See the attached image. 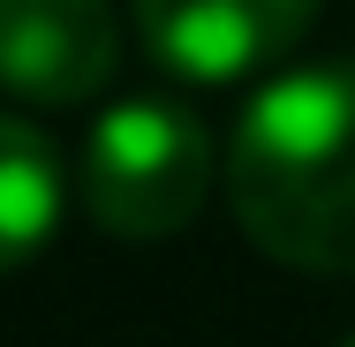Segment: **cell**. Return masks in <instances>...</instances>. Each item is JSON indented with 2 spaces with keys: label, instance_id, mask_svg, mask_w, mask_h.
<instances>
[{
  "label": "cell",
  "instance_id": "6da1fadb",
  "mask_svg": "<svg viewBox=\"0 0 355 347\" xmlns=\"http://www.w3.org/2000/svg\"><path fill=\"white\" fill-rule=\"evenodd\" d=\"M234 226L295 272H355V53L272 75L227 136Z\"/></svg>",
  "mask_w": 355,
  "mask_h": 347
},
{
  "label": "cell",
  "instance_id": "7a4b0ae2",
  "mask_svg": "<svg viewBox=\"0 0 355 347\" xmlns=\"http://www.w3.org/2000/svg\"><path fill=\"white\" fill-rule=\"evenodd\" d=\"M212 129L174 98H121L91 121L76 189L114 242H174L212 197Z\"/></svg>",
  "mask_w": 355,
  "mask_h": 347
},
{
  "label": "cell",
  "instance_id": "3957f363",
  "mask_svg": "<svg viewBox=\"0 0 355 347\" xmlns=\"http://www.w3.org/2000/svg\"><path fill=\"white\" fill-rule=\"evenodd\" d=\"M137 38L182 83H242L302 46L318 0H129Z\"/></svg>",
  "mask_w": 355,
  "mask_h": 347
},
{
  "label": "cell",
  "instance_id": "277c9868",
  "mask_svg": "<svg viewBox=\"0 0 355 347\" xmlns=\"http://www.w3.org/2000/svg\"><path fill=\"white\" fill-rule=\"evenodd\" d=\"M121 69L114 0H0V91L23 106H83Z\"/></svg>",
  "mask_w": 355,
  "mask_h": 347
},
{
  "label": "cell",
  "instance_id": "5b68a950",
  "mask_svg": "<svg viewBox=\"0 0 355 347\" xmlns=\"http://www.w3.org/2000/svg\"><path fill=\"white\" fill-rule=\"evenodd\" d=\"M61 197H69V174H61L53 136L23 114H0V272L31 265L53 242Z\"/></svg>",
  "mask_w": 355,
  "mask_h": 347
},
{
  "label": "cell",
  "instance_id": "8992f818",
  "mask_svg": "<svg viewBox=\"0 0 355 347\" xmlns=\"http://www.w3.org/2000/svg\"><path fill=\"white\" fill-rule=\"evenodd\" d=\"M340 347H355V340H340Z\"/></svg>",
  "mask_w": 355,
  "mask_h": 347
}]
</instances>
